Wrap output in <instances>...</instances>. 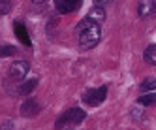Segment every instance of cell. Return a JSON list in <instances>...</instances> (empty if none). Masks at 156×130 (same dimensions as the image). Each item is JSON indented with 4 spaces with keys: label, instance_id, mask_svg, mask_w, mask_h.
<instances>
[{
    "label": "cell",
    "instance_id": "cell-1",
    "mask_svg": "<svg viewBox=\"0 0 156 130\" xmlns=\"http://www.w3.org/2000/svg\"><path fill=\"white\" fill-rule=\"evenodd\" d=\"M77 34H79V47L83 51H88L98 45V42L102 40V27L92 23L90 19H83L79 25H77Z\"/></svg>",
    "mask_w": 156,
    "mask_h": 130
},
{
    "label": "cell",
    "instance_id": "cell-2",
    "mask_svg": "<svg viewBox=\"0 0 156 130\" xmlns=\"http://www.w3.org/2000/svg\"><path fill=\"white\" fill-rule=\"evenodd\" d=\"M85 117H87V113H85L83 110H79V107H72V110H68L66 113H62V115L57 119L55 126H57V130H68L70 126L81 125V123L85 121Z\"/></svg>",
    "mask_w": 156,
    "mask_h": 130
},
{
    "label": "cell",
    "instance_id": "cell-3",
    "mask_svg": "<svg viewBox=\"0 0 156 130\" xmlns=\"http://www.w3.org/2000/svg\"><path fill=\"white\" fill-rule=\"evenodd\" d=\"M105 98H107V85H102V87H98V89H90L83 94V102L87 106H92V107L100 106Z\"/></svg>",
    "mask_w": 156,
    "mask_h": 130
},
{
    "label": "cell",
    "instance_id": "cell-4",
    "mask_svg": "<svg viewBox=\"0 0 156 130\" xmlns=\"http://www.w3.org/2000/svg\"><path fill=\"white\" fill-rule=\"evenodd\" d=\"M28 70H30V64L27 60H15L12 66H9V79L21 81L28 74Z\"/></svg>",
    "mask_w": 156,
    "mask_h": 130
},
{
    "label": "cell",
    "instance_id": "cell-5",
    "mask_svg": "<svg viewBox=\"0 0 156 130\" xmlns=\"http://www.w3.org/2000/svg\"><path fill=\"white\" fill-rule=\"evenodd\" d=\"M81 2H83V0H55V6H57L58 13L68 15V13L75 12V9H79Z\"/></svg>",
    "mask_w": 156,
    "mask_h": 130
},
{
    "label": "cell",
    "instance_id": "cell-6",
    "mask_svg": "<svg viewBox=\"0 0 156 130\" xmlns=\"http://www.w3.org/2000/svg\"><path fill=\"white\" fill-rule=\"evenodd\" d=\"M40 111H41V106H40V102H38L36 98L25 100L23 106H21V115H23V117H28V119L40 115Z\"/></svg>",
    "mask_w": 156,
    "mask_h": 130
},
{
    "label": "cell",
    "instance_id": "cell-7",
    "mask_svg": "<svg viewBox=\"0 0 156 130\" xmlns=\"http://www.w3.org/2000/svg\"><path fill=\"white\" fill-rule=\"evenodd\" d=\"M87 19H90L92 23H96V25H102L104 21H105V9H104V6H98L96 4L90 12H88Z\"/></svg>",
    "mask_w": 156,
    "mask_h": 130
},
{
    "label": "cell",
    "instance_id": "cell-8",
    "mask_svg": "<svg viewBox=\"0 0 156 130\" xmlns=\"http://www.w3.org/2000/svg\"><path fill=\"white\" fill-rule=\"evenodd\" d=\"M13 30H15V36L25 43V45H32V42H30V36H28V30H27V27L23 25V23H13Z\"/></svg>",
    "mask_w": 156,
    "mask_h": 130
},
{
    "label": "cell",
    "instance_id": "cell-9",
    "mask_svg": "<svg viewBox=\"0 0 156 130\" xmlns=\"http://www.w3.org/2000/svg\"><path fill=\"white\" fill-rule=\"evenodd\" d=\"M36 87H38V79H28V81H25L23 85H19L15 92H17L19 96H28L32 91L36 89Z\"/></svg>",
    "mask_w": 156,
    "mask_h": 130
},
{
    "label": "cell",
    "instance_id": "cell-10",
    "mask_svg": "<svg viewBox=\"0 0 156 130\" xmlns=\"http://www.w3.org/2000/svg\"><path fill=\"white\" fill-rule=\"evenodd\" d=\"M147 13H156V0H141L139 15L145 17Z\"/></svg>",
    "mask_w": 156,
    "mask_h": 130
},
{
    "label": "cell",
    "instance_id": "cell-11",
    "mask_svg": "<svg viewBox=\"0 0 156 130\" xmlns=\"http://www.w3.org/2000/svg\"><path fill=\"white\" fill-rule=\"evenodd\" d=\"M143 59H145L147 64H151V66H156V43H152V45H149L145 49Z\"/></svg>",
    "mask_w": 156,
    "mask_h": 130
},
{
    "label": "cell",
    "instance_id": "cell-12",
    "mask_svg": "<svg viewBox=\"0 0 156 130\" xmlns=\"http://www.w3.org/2000/svg\"><path fill=\"white\" fill-rule=\"evenodd\" d=\"M139 91H141V92H152V91H156V78H147V79H143L141 85H139Z\"/></svg>",
    "mask_w": 156,
    "mask_h": 130
},
{
    "label": "cell",
    "instance_id": "cell-13",
    "mask_svg": "<svg viewBox=\"0 0 156 130\" xmlns=\"http://www.w3.org/2000/svg\"><path fill=\"white\" fill-rule=\"evenodd\" d=\"M141 106H156V94H152V92H149V94H143L141 98L137 100Z\"/></svg>",
    "mask_w": 156,
    "mask_h": 130
},
{
    "label": "cell",
    "instance_id": "cell-14",
    "mask_svg": "<svg viewBox=\"0 0 156 130\" xmlns=\"http://www.w3.org/2000/svg\"><path fill=\"white\" fill-rule=\"evenodd\" d=\"M15 47L13 45H2L0 47V59H4V57H12V55H15Z\"/></svg>",
    "mask_w": 156,
    "mask_h": 130
},
{
    "label": "cell",
    "instance_id": "cell-15",
    "mask_svg": "<svg viewBox=\"0 0 156 130\" xmlns=\"http://www.w3.org/2000/svg\"><path fill=\"white\" fill-rule=\"evenodd\" d=\"M12 12V2L9 0H0V17Z\"/></svg>",
    "mask_w": 156,
    "mask_h": 130
},
{
    "label": "cell",
    "instance_id": "cell-16",
    "mask_svg": "<svg viewBox=\"0 0 156 130\" xmlns=\"http://www.w3.org/2000/svg\"><path fill=\"white\" fill-rule=\"evenodd\" d=\"M0 130H15L13 121H4L2 125H0Z\"/></svg>",
    "mask_w": 156,
    "mask_h": 130
},
{
    "label": "cell",
    "instance_id": "cell-17",
    "mask_svg": "<svg viewBox=\"0 0 156 130\" xmlns=\"http://www.w3.org/2000/svg\"><path fill=\"white\" fill-rule=\"evenodd\" d=\"M132 113H133V119H141V115H143V111H141V110H133Z\"/></svg>",
    "mask_w": 156,
    "mask_h": 130
},
{
    "label": "cell",
    "instance_id": "cell-18",
    "mask_svg": "<svg viewBox=\"0 0 156 130\" xmlns=\"http://www.w3.org/2000/svg\"><path fill=\"white\" fill-rule=\"evenodd\" d=\"M107 2H109V0H96L98 6H104V4H107Z\"/></svg>",
    "mask_w": 156,
    "mask_h": 130
},
{
    "label": "cell",
    "instance_id": "cell-19",
    "mask_svg": "<svg viewBox=\"0 0 156 130\" xmlns=\"http://www.w3.org/2000/svg\"><path fill=\"white\" fill-rule=\"evenodd\" d=\"M43 2H47V0H32V4H43Z\"/></svg>",
    "mask_w": 156,
    "mask_h": 130
}]
</instances>
